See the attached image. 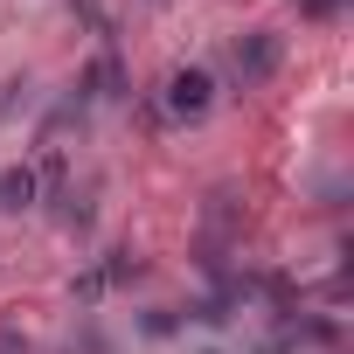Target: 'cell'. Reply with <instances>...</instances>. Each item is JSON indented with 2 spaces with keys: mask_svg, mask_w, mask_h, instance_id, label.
Instances as JSON below:
<instances>
[{
  "mask_svg": "<svg viewBox=\"0 0 354 354\" xmlns=\"http://www.w3.org/2000/svg\"><path fill=\"white\" fill-rule=\"evenodd\" d=\"M97 271H104V292H111V285H132V278H139V271H146V264H139V257H132V250H111V257H104V264H97Z\"/></svg>",
  "mask_w": 354,
  "mask_h": 354,
  "instance_id": "6",
  "label": "cell"
},
{
  "mask_svg": "<svg viewBox=\"0 0 354 354\" xmlns=\"http://www.w3.org/2000/svg\"><path fill=\"white\" fill-rule=\"evenodd\" d=\"M278 63H285V49H278V35H264V28H250V35L230 42V70H236L243 91H250V84H271Z\"/></svg>",
  "mask_w": 354,
  "mask_h": 354,
  "instance_id": "2",
  "label": "cell"
},
{
  "mask_svg": "<svg viewBox=\"0 0 354 354\" xmlns=\"http://www.w3.org/2000/svg\"><path fill=\"white\" fill-rule=\"evenodd\" d=\"M340 8H347V0H299V15H306V21H333Z\"/></svg>",
  "mask_w": 354,
  "mask_h": 354,
  "instance_id": "9",
  "label": "cell"
},
{
  "mask_svg": "<svg viewBox=\"0 0 354 354\" xmlns=\"http://www.w3.org/2000/svg\"><path fill=\"white\" fill-rule=\"evenodd\" d=\"M209 354H216V347H209Z\"/></svg>",
  "mask_w": 354,
  "mask_h": 354,
  "instance_id": "11",
  "label": "cell"
},
{
  "mask_svg": "<svg viewBox=\"0 0 354 354\" xmlns=\"http://www.w3.org/2000/svg\"><path fill=\"white\" fill-rule=\"evenodd\" d=\"M21 104H28V77H8V84H0V125H8Z\"/></svg>",
  "mask_w": 354,
  "mask_h": 354,
  "instance_id": "8",
  "label": "cell"
},
{
  "mask_svg": "<svg viewBox=\"0 0 354 354\" xmlns=\"http://www.w3.org/2000/svg\"><path fill=\"white\" fill-rule=\"evenodd\" d=\"M63 354H111V340H104V326H97V319H91V313H84V319H77V333H70V347H63Z\"/></svg>",
  "mask_w": 354,
  "mask_h": 354,
  "instance_id": "5",
  "label": "cell"
},
{
  "mask_svg": "<svg viewBox=\"0 0 354 354\" xmlns=\"http://www.w3.org/2000/svg\"><path fill=\"white\" fill-rule=\"evenodd\" d=\"M209 104H216V77L209 70H174L167 77V91H160V111L167 118H181V125H195V118H209Z\"/></svg>",
  "mask_w": 354,
  "mask_h": 354,
  "instance_id": "1",
  "label": "cell"
},
{
  "mask_svg": "<svg viewBox=\"0 0 354 354\" xmlns=\"http://www.w3.org/2000/svg\"><path fill=\"white\" fill-rule=\"evenodd\" d=\"M0 354H35V340L21 326H0Z\"/></svg>",
  "mask_w": 354,
  "mask_h": 354,
  "instance_id": "10",
  "label": "cell"
},
{
  "mask_svg": "<svg viewBox=\"0 0 354 354\" xmlns=\"http://www.w3.org/2000/svg\"><path fill=\"white\" fill-rule=\"evenodd\" d=\"M84 97H125V63H118V42H104L97 49V63H91V77L77 84Z\"/></svg>",
  "mask_w": 354,
  "mask_h": 354,
  "instance_id": "3",
  "label": "cell"
},
{
  "mask_svg": "<svg viewBox=\"0 0 354 354\" xmlns=\"http://www.w3.org/2000/svg\"><path fill=\"white\" fill-rule=\"evenodd\" d=\"M35 195H42L35 167H8V174H0V209H35Z\"/></svg>",
  "mask_w": 354,
  "mask_h": 354,
  "instance_id": "4",
  "label": "cell"
},
{
  "mask_svg": "<svg viewBox=\"0 0 354 354\" xmlns=\"http://www.w3.org/2000/svg\"><path fill=\"white\" fill-rule=\"evenodd\" d=\"M139 333H146V340H167V333H181V313H167V306H153V313L139 319Z\"/></svg>",
  "mask_w": 354,
  "mask_h": 354,
  "instance_id": "7",
  "label": "cell"
}]
</instances>
